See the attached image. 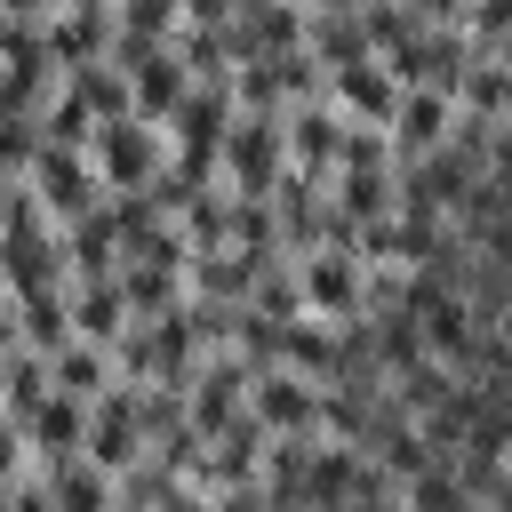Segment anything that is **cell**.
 <instances>
[{
	"label": "cell",
	"instance_id": "obj_26",
	"mask_svg": "<svg viewBox=\"0 0 512 512\" xmlns=\"http://www.w3.org/2000/svg\"><path fill=\"white\" fill-rule=\"evenodd\" d=\"M56 8H112V0H56Z\"/></svg>",
	"mask_w": 512,
	"mask_h": 512
},
{
	"label": "cell",
	"instance_id": "obj_5",
	"mask_svg": "<svg viewBox=\"0 0 512 512\" xmlns=\"http://www.w3.org/2000/svg\"><path fill=\"white\" fill-rule=\"evenodd\" d=\"M80 456L96 464V472H128L136 456H144V424H136V384H104L96 400H88V432H80Z\"/></svg>",
	"mask_w": 512,
	"mask_h": 512
},
{
	"label": "cell",
	"instance_id": "obj_3",
	"mask_svg": "<svg viewBox=\"0 0 512 512\" xmlns=\"http://www.w3.org/2000/svg\"><path fill=\"white\" fill-rule=\"evenodd\" d=\"M24 192H32V208L64 232V224H80L96 200H104V184H96V168H88V152H64V144H40L32 152V168H24Z\"/></svg>",
	"mask_w": 512,
	"mask_h": 512
},
{
	"label": "cell",
	"instance_id": "obj_25",
	"mask_svg": "<svg viewBox=\"0 0 512 512\" xmlns=\"http://www.w3.org/2000/svg\"><path fill=\"white\" fill-rule=\"evenodd\" d=\"M288 8H304V16H328V8H352V0H288Z\"/></svg>",
	"mask_w": 512,
	"mask_h": 512
},
{
	"label": "cell",
	"instance_id": "obj_17",
	"mask_svg": "<svg viewBox=\"0 0 512 512\" xmlns=\"http://www.w3.org/2000/svg\"><path fill=\"white\" fill-rule=\"evenodd\" d=\"M504 104H512L504 56H472L464 80H456V112H464V120H504Z\"/></svg>",
	"mask_w": 512,
	"mask_h": 512
},
{
	"label": "cell",
	"instance_id": "obj_19",
	"mask_svg": "<svg viewBox=\"0 0 512 512\" xmlns=\"http://www.w3.org/2000/svg\"><path fill=\"white\" fill-rule=\"evenodd\" d=\"M64 88H72L96 120H120V112H128V80H120V64H80V72H64Z\"/></svg>",
	"mask_w": 512,
	"mask_h": 512
},
{
	"label": "cell",
	"instance_id": "obj_16",
	"mask_svg": "<svg viewBox=\"0 0 512 512\" xmlns=\"http://www.w3.org/2000/svg\"><path fill=\"white\" fill-rule=\"evenodd\" d=\"M40 480H48V504H56V512H112V472H96L88 456L40 464Z\"/></svg>",
	"mask_w": 512,
	"mask_h": 512
},
{
	"label": "cell",
	"instance_id": "obj_8",
	"mask_svg": "<svg viewBox=\"0 0 512 512\" xmlns=\"http://www.w3.org/2000/svg\"><path fill=\"white\" fill-rule=\"evenodd\" d=\"M344 112L328 104V96H312V104H288L280 112V152H288V168H304V176H328L336 168V144H344Z\"/></svg>",
	"mask_w": 512,
	"mask_h": 512
},
{
	"label": "cell",
	"instance_id": "obj_2",
	"mask_svg": "<svg viewBox=\"0 0 512 512\" xmlns=\"http://www.w3.org/2000/svg\"><path fill=\"white\" fill-rule=\"evenodd\" d=\"M88 168H96L104 192H144V184L168 168V136H160L152 120H136V112L96 120V136H88Z\"/></svg>",
	"mask_w": 512,
	"mask_h": 512
},
{
	"label": "cell",
	"instance_id": "obj_18",
	"mask_svg": "<svg viewBox=\"0 0 512 512\" xmlns=\"http://www.w3.org/2000/svg\"><path fill=\"white\" fill-rule=\"evenodd\" d=\"M88 136H96V112L72 96V88H56L48 104H40V144H64V152H88Z\"/></svg>",
	"mask_w": 512,
	"mask_h": 512
},
{
	"label": "cell",
	"instance_id": "obj_13",
	"mask_svg": "<svg viewBox=\"0 0 512 512\" xmlns=\"http://www.w3.org/2000/svg\"><path fill=\"white\" fill-rule=\"evenodd\" d=\"M104 384H112V352H104V344L72 336L64 352H48V392H64V400H80V408H88Z\"/></svg>",
	"mask_w": 512,
	"mask_h": 512
},
{
	"label": "cell",
	"instance_id": "obj_6",
	"mask_svg": "<svg viewBox=\"0 0 512 512\" xmlns=\"http://www.w3.org/2000/svg\"><path fill=\"white\" fill-rule=\"evenodd\" d=\"M288 272H296V296H304V312L312 320H360V264H352V248H304V256H288Z\"/></svg>",
	"mask_w": 512,
	"mask_h": 512
},
{
	"label": "cell",
	"instance_id": "obj_15",
	"mask_svg": "<svg viewBox=\"0 0 512 512\" xmlns=\"http://www.w3.org/2000/svg\"><path fill=\"white\" fill-rule=\"evenodd\" d=\"M112 280H120V296H128V320H152V312H168V304L184 296V272H176V264H152V256H128Z\"/></svg>",
	"mask_w": 512,
	"mask_h": 512
},
{
	"label": "cell",
	"instance_id": "obj_12",
	"mask_svg": "<svg viewBox=\"0 0 512 512\" xmlns=\"http://www.w3.org/2000/svg\"><path fill=\"white\" fill-rule=\"evenodd\" d=\"M72 296V336H88V344H120L128 336V296H120V280H80V288H64Z\"/></svg>",
	"mask_w": 512,
	"mask_h": 512
},
{
	"label": "cell",
	"instance_id": "obj_9",
	"mask_svg": "<svg viewBox=\"0 0 512 512\" xmlns=\"http://www.w3.org/2000/svg\"><path fill=\"white\" fill-rule=\"evenodd\" d=\"M448 128H456V104H448V96L400 88V104H392V120H384V144H392V160H424V152L448 144Z\"/></svg>",
	"mask_w": 512,
	"mask_h": 512
},
{
	"label": "cell",
	"instance_id": "obj_21",
	"mask_svg": "<svg viewBox=\"0 0 512 512\" xmlns=\"http://www.w3.org/2000/svg\"><path fill=\"white\" fill-rule=\"evenodd\" d=\"M32 152H40V120H32V112H0V176H8V184H24Z\"/></svg>",
	"mask_w": 512,
	"mask_h": 512
},
{
	"label": "cell",
	"instance_id": "obj_20",
	"mask_svg": "<svg viewBox=\"0 0 512 512\" xmlns=\"http://www.w3.org/2000/svg\"><path fill=\"white\" fill-rule=\"evenodd\" d=\"M240 312H256V320H296L304 312V296H296V272H288V256L280 264H264L256 280H248V304Z\"/></svg>",
	"mask_w": 512,
	"mask_h": 512
},
{
	"label": "cell",
	"instance_id": "obj_24",
	"mask_svg": "<svg viewBox=\"0 0 512 512\" xmlns=\"http://www.w3.org/2000/svg\"><path fill=\"white\" fill-rule=\"evenodd\" d=\"M152 512H208V496H200L192 480H168V496H160Z\"/></svg>",
	"mask_w": 512,
	"mask_h": 512
},
{
	"label": "cell",
	"instance_id": "obj_23",
	"mask_svg": "<svg viewBox=\"0 0 512 512\" xmlns=\"http://www.w3.org/2000/svg\"><path fill=\"white\" fill-rule=\"evenodd\" d=\"M24 464H32V456H24V432H16L8 416H0V480H16Z\"/></svg>",
	"mask_w": 512,
	"mask_h": 512
},
{
	"label": "cell",
	"instance_id": "obj_4",
	"mask_svg": "<svg viewBox=\"0 0 512 512\" xmlns=\"http://www.w3.org/2000/svg\"><path fill=\"white\" fill-rule=\"evenodd\" d=\"M248 360L240 352H208L200 368H192V384H184V424L200 432V440H216L224 424H240L248 416Z\"/></svg>",
	"mask_w": 512,
	"mask_h": 512
},
{
	"label": "cell",
	"instance_id": "obj_14",
	"mask_svg": "<svg viewBox=\"0 0 512 512\" xmlns=\"http://www.w3.org/2000/svg\"><path fill=\"white\" fill-rule=\"evenodd\" d=\"M16 344L24 352H64L72 344V296L64 288H48V296H16Z\"/></svg>",
	"mask_w": 512,
	"mask_h": 512
},
{
	"label": "cell",
	"instance_id": "obj_22",
	"mask_svg": "<svg viewBox=\"0 0 512 512\" xmlns=\"http://www.w3.org/2000/svg\"><path fill=\"white\" fill-rule=\"evenodd\" d=\"M208 512H272V504H264V488L248 480V488H216V496H208Z\"/></svg>",
	"mask_w": 512,
	"mask_h": 512
},
{
	"label": "cell",
	"instance_id": "obj_7",
	"mask_svg": "<svg viewBox=\"0 0 512 512\" xmlns=\"http://www.w3.org/2000/svg\"><path fill=\"white\" fill-rule=\"evenodd\" d=\"M248 416H256L272 440H312L320 384H312V376H288V368H256V376H248Z\"/></svg>",
	"mask_w": 512,
	"mask_h": 512
},
{
	"label": "cell",
	"instance_id": "obj_11",
	"mask_svg": "<svg viewBox=\"0 0 512 512\" xmlns=\"http://www.w3.org/2000/svg\"><path fill=\"white\" fill-rule=\"evenodd\" d=\"M80 432H88V408L64 400V392H48L40 416L24 424V456H32V464H72V456H80Z\"/></svg>",
	"mask_w": 512,
	"mask_h": 512
},
{
	"label": "cell",
	"instance_id": "obj_1",
	"mask_svg": "<svg viewBox=\"0 0 512 512\" xmlns=\"http://www.w3.org/2000/svg\"><path fill=\"white\" fill-rule=\"evenodd\" d=\"M288 152H280V112H232L224 144H216V184L232 200H264L280 184Z\"/></svg>",
	"mask_w": 512,
	"mask_h": 512
},
{
	"label": "cell",
	"instance_id": "obj_10",
	"mask_svg": "<svg viewBox=\"0 0 512 512\" xmlns=\"http://www.w3.org/2000/svg\"><path fill=\"white\" fill-rule=\"evenodd\" d=\"M328 104H336L352 128H384L392 104H400V88H392V72H384L376 56H360V64H344V72H328Z\"/></svg>",
	"mask_w": 512,
	"mask_h": 512
}]
</instances>
